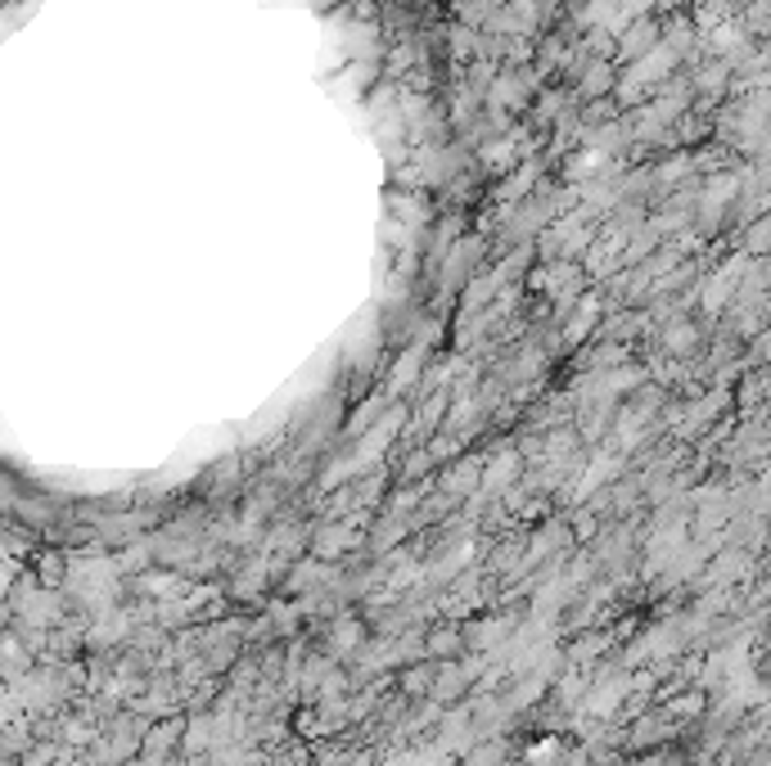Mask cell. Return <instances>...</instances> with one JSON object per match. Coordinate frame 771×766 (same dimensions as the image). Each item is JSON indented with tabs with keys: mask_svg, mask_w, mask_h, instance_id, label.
Segmentation results:
<instances>
[{
	"mask_svg": "<svg viewBox=\"0 0 771 766\" xmlns=\"http://www.w3.org/2000/svg\"><path fill=\"white\" fill-rule=\"evenodd\" d=\"M663 46V23L655 14H645V18H632L627 23V33L619 37V64H641L650 50Z\"/></svg>",
	"mask_w": 771,
	"mask_h": 766,
	"instance_id": "1",
	"label": "cell"
},
{
	"mask_svg": "<svg viewBox=\"0 0 771 766\" xmlns=\"http://www.w3.org/2000/svg\"><path fill=\"white\" fill-rule=\"evenodd\" d=\"M365 650V623L352 618V613H338V618L325 627V654L329 658H348Z\"/></svg>",
	"mask_w": 771,
	"mask_h": 766,
	"instance_id": "2",
	"label": "cell"
},
{
	"mask_svg": "<svg viewBox=\"0 0 771 766\" xmlns=\"http://www.w3.org/2000/svg\"><path fill=\"white\" fill-rule=\"evenodd\" d=\"M361 541V532L352 528V524H325V528H316L312 532V550H316V560H325V564H334L344 550H352Z\"/></svg>",
	"mask_w": 771,
	"mask_h": 766,
	"instance_id": "3",
	"label": "cell"
},
{
	"mask_svg": "<svg viewBox=\"0 0 771 766\" xmlns=\"http://www.w3.org/2000/svg\"><path fill=\"white\" fill-rule=\"evenodd\" d=\"M424 650L434 663H456V658H465L470 654V640H465V627H438V631H428L424 636Z\"/></svg>",
	"mask_w": 771,
	"mask_h": 766,
	"instance_id": "4",
	"label": "cell"
},
{
	"mask_svg": "<svg viewBox=\"0 0 771 766\" xmlns=\"http://www.w3.org/2000/svg\"><path fill=\"white\" fill-rule=\"evenodd\" d=\"M519 627V618H506V613H492V618H478L465 627V640H470V650H492V645H501V640H510V631Z\"/></svg>",
	"mask_w": 771,
	"mask_h": 766,
	"instance_id": "5",
	"label": "cell"
},
{
	"mask_svg": "<svg viewBox=\"0 0 771 766\" xmlns=\"http://www.w3.org/2000/svg\"><path fill=\"white\" fill-rule=\"evenodd\" d=\"M613 86H619L613 59H596V64L582 73V81H577V104H582V100H605V96H613Z\"/></svg>",
	"mask_w": 771,
	"mask_h": 766,
	"instance_id": "6",
	"label": "cell"
},
{
	"mask_svg": "<svg viewBox=\"0 0 771 766\" xmlns=\"http://www.w3.org/2000/svg\"><path fill=\"white\" fill-rule=\"evenodd\" d=\"M731 68L722 64V59H704V64L691 68V86H695V96H726V86H731Z\"/></svg>",
	"mask_w": 771,
	"mask_h": 766,
	"instance_id": "7",
	"label": "cell"
},
{
	"mask_svg": "<svg viewBox=\"0 0 771 766\" xmlns=\"http://www.w3.org/2000/svg\"><path fill=\"white\" fill-rule=\"evenodd\" d=\"M438 663H411L402 667V677H397V686H402L407 699H434V686H438Z\"/></svg>",
	"mask_w": 771,
	"mask_h": 766,
	"instance_id": "8",
	"label": "cell"
},
{
	"mask_svg": "<svg viewBox=\"0 0 771 766\" xmlns=\"http://www.w3.org/2000/svg\"><path fill=\"white\" fill-rule=\"evenodd\" d=\"M704 343V329L695 325V321H668V329H663V348L672 352V356H686V352H695Z\"/></svg>",
	"mask_w": 771,
	"mask_h": 766,
	"instance_id": "9",
	"label": "cell"
},
{
	"mask_svg": "<svg viewBox=\"0 0 771 766\" xmlns=\"http://www.w3.org/2000/svg\"><path fill=\"white\" fill-rule=\"evenodd\" d=\"M470 681H474V667H443L438 671V686H434V699L451 703V699H460V694L470 690Z\"/></svg>",
	"mask_w": 771,
	"mask_h": 766,
	"instance_id": "10",
	"label": "cell"
},
{
	"mask_svg": "<svg viewBox=\"0 0 771 766\" xmlns=\"http://www.w3.org/2000/svg\"><path fill=\"white\" fill-rule=\"evenodd\" d=\"M745 253L749 258H771V212L745 230Z\"/></svg>",
	"mask_w": 771,
	"mask_h": 766,
	"instance_id": "11",
	"label": "cell"
},
{
	"mask_svg": "<svg viewBox=\"0 0 771 766\" xmlns=\"http://www.w3.org/2000/svg\"><path fill=\"white\" fill-rule=\"evenodd\" d=\"M619 5H623L627 18H645V14H655V10H659V0H619Z\"/></svg>",
	"mask_w": 771,
	"mask_h": 766,
	"instance_id": "12",
	"label": "cell"
},
{
	"mask_svg": "<svg viewBox=\"0 0 771 766\" xmlns=\"http://www.w3.org/2000/svg\"><path fill=\"white\" fill-rule=\"evenodd\" d=\"M754 361H771V329L767 334H758V339H754V352H749Z\"/></svg>",
	"mask_w": 771,
	"mask_h": 766,
	"instance_id": "13",
	"label": "cell"
},
{
	"mask_svg": "<svg viewBox=\"0 0 771 766\" xmlns=\"http://www.w3.org/2000/svg\"><path fill=\"white\" fill-rule=\"evenodd\" d=\"M573 5H587V0H573Z\"/></svg>",
	"mask_w": 771,
	"mask_h": 766,
	"instance_id": "14",
	"label": "cell"
}]
</instances>
